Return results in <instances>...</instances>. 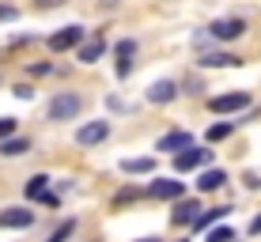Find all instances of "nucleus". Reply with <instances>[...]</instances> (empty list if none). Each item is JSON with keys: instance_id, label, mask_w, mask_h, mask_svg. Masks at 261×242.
Wrapping results in <instances>:
<instances>
[{"instance_id": "10", "label": "nucleus", "mask_w": 261, "mask_h": 242, "mask_svg": "<svg viewBox=\"0 0 261 242\" xmlns=\"http://www.w3.org/2000/svg\"><path fill=\"white\" fill-rule=\"evenodd\" d=\"M148 197H155V201H178V197H182V182H174V178H159V182H151Z\"/></svg>"}, {"instance_id": "11", "label": "nucleus", "mask_w": 261, "mask_h": 242, "mask_svg": "<svg viewBox=\"0 0 261 242\" xmlns=\"http://www.w3.org/2000/svg\"><path fill=\"white\" fill-rule=\"evenodd\" d=\"M114 53H118V76L125 79V76L133 72V57H137V42H133V38H125V42H118V49H114Z\"/></svg>"}, {"instance_id": "23", "label": "nucleus", "mask_w": 261, "mask_h": 242, "mask_svg": "<svg viewBox=\"0 0 261 242\" xmlns=\"http://www.w3.org/2000/svg\"><path fill=\"white\" fill-rule=\"evenodd\" d=\"M12 132H15V121L12 118H0V140H8Z\"/></svg>"}, {"instance_id": "8", "label": "nucleus", "mask_w": 261, "mask_h": 242, "mask_svg": "<svg viewBox=\"0 0 261 242\" xmlns=\"http://www.w3.org/2000/svg\"><path fill=\"white\" fill-rule=\"evenodd\" d=\"M208 34H212V38H220V42H235L239 34H246V23H242V19H216L208 26Z\"/></svg>"}, {"instance_id": "22", "label": "nucleus", "mask_w": 261, "mask_h": 242, "mask_svg": "<svg viewBox=\"0 0 261 242\" xmlns=\"http://www.w3.org/2000/svg\"><path fill=\"white\" fill-rule=\"evenodd\" d=\"M204 242H235V231H231V227H208Z\"/></svg>"}, {"instance_id": "2", "label": "nucleus", "mask_w": 261, "mask_h": 242, "mask_svg": "<svg viewBox=\"0 0 261 242\" xmlns=\"http://www.w3.org/2000/svg\"><path fill=\"white\" fill-rule=\"evenodd\" d=\"M204 163H212V151L208 148H182V151H174V170L178 174H186V170H197V167H204Z\"/></svg>"}, {"instance_id": "12", "label": "nucleus", "mask_w": 261, "mask_h": 242, "mask_svg": "<svg viewBox=\"0 0 261 242\" xmlns=\"http://www.w3.org/2000/svg\"><path fill=\"white\" fill-rule=\"evenodd\" d=\"M197 65H201V68H239L242 57H235V53H201Z\"/></svg>"}, {"instance_id": "3", "label": "nucleus", "mask_w": 261, "mask_h": 242, "mask_svg": "<svg viewBox=\"0 0 261 242\" xmlns=\"http://www.w3.org/2000/svg\"><path fill=\"white\" fill-rule=\"evenodd\" d=\"M250 106V91H227V95H216L208 98V110L212 114H239Z\"/></svg>"}, {"instance_id": "24", "label": "nucleus", "mask_w": 261, "mask_h": 242, "mask_svg": "<svg viewBox=\"0 0 261 242\" xmlns=\"http://www.w3.org/2000/svg\"><path fill=\"white\" fill-rule=\"evenodd\" d=\"M133 197H140V190H121L118 197H114V208H118V204H125V201H133Z\"/></svg>"}, {"instance_id": "29", "label": "nucleus", "mask_w": 261, "mask_h": 242, "mask_svg": "<svg viewBox=\"0 0 261 242\" xmlns=\"http://www.w3.org/2000/svg\"><path fill=\"white\" fill-rule=\"evenodd\" d=\"M140 242H159V238H155V235H151V238H140Z\"/></svg>"}, {"instance_id": "9", "label": "nucleus", "mask_w": 261, "mask_h": 242, "mask_svg": "<svg viewBox=\"0 0 261 242\" xmlns=\"http://www.w3.org/2000/svg\"><path fill=\"white\" fill-rule=\"evenodd\" d=\"M102 53H106V38H102V34H91L87 42H80V46H76V57L84 61V65H95Z\"/></svg>"}, {"instance_id": "6", "label": "nucleus", "mask_w": 261, "mask_h": 242, "mask_svg": "<svg viewBox=\"0 0 261 242\" xmlns=\"http://www.w3.org/2000/svg\"><path fill=\"white\" fill-rule=\"evenodd\" d=\"M174 95H178V84H174V79H155V84L144 91V98H148V102H155V106L174 102Z\"/></svg>"}, {"instance_id": "28", "label": "nucleus", "mask_w": 261, "mask_h": 242, "mask_svg": "<svg viewBox=\"0 0 261 242\" xmlns=\"http://www.w3.org/2000/svg\"><path fill=\"white\" fill-rule=\"evenodd\" d=\"M250 235H261V216H257L254 223H250Z\"/></svg>"}, {"instance_id": "27", "label": "nucleus", "mask_w": 261, "mask_h": 242, "mask_svg": "<svg viewBox=\"0 0 261 242\" xmlns=\"http://www.w3.org/2000/svg\"><path fill=\"white\" fill-rule=\"evenodd\" d=\"M246 185H250V190H261V178L257 174H246Z\"/></svg>"}, {"instance_id": "25", "label": "nucleus", "mask_w": 261, "mask_h": 242, "mask_svg": "<svg viewBox=\"0 0 261 242\" xmlns=\"http://www.w3.org/2000/svg\"><path fill=\"white\" fill-rule=\"evenodd\" d=\"M15 15H19V12H15V8H12V4H0V23H12V19H15Z\"/></svg>"}, {"instance_id": "19", "label": "nucleus", "mask_w": 261, "mask_h": 242, "mask_svg": "<svg viewBox=\"0 0 261 242\" xmlns=\"http://www.w3.org/2000/svg\"><path fill=\"white\" fill-rule=\"evenodd\" d=\"M46 193H49V178L46 174H34L31 182H27V197H31V201H42Z\"/></svg>"}, {"instance_id": "26", "label": "nucleus", "mask_w": 261, "mask_h": 242, "mask_svg": "<svg viewBox=\"0 0 261 242\" xmlns=\"http://www.w3.org/2000/svg\"><path fill=\"white\" fill-rule=\"evenodd\" d=\"M15 98H34V87H27V84H19V87H15Z\"/></svg>"}, {"instance_id": "4", "label": "nucleus", "mask_w": 261, "mask_h": 242, "mask_svg": "<svg viewBox=\"0 0 261 242\" xmlns=\"http://www.w3.org/2000/svg\"><path fill=\"white\" fill-rule=\"evenodd\" d=\"M84 38H87V31H84V26H61L57 34H49V49H53V53L76 49V46H80Z\"/></svg>"}, {"instance_id": "15", "label": "nucleus", "mask_w": 261, "mask_h": 242, "mask_svg": "<svg viewBox=\"0 0 261 242\" xmlns=\"http://www.w3.org/2000/svg\"><path fill=\"white\" fill-rule=\"evenodd\" d=\"M231 208H208V212H197V220H193V231H208V227H216L223 216H227Z\"/></svg>"}, {"instance_id": "21", "label": "nucleus", "mask_w": 261, "mask_h": 242, "mask_svg": "<svg viewBox=\"0 0 261 242\" xmlns=\"http://www.w3.org/2000/svg\"><path fill=\"white\" fill-rule=\"evenodd\" d=\"M231 132H235V121H220V125H212V129H208V140L216 144V140H227Z\"/></svg>"}, {"instance_id": "20", "label": "nucleus", "mask_w": 261, "mask_h": 242, "mask_svg": "<svg viewBox=\"0 0 261 242\" xmlns=\"http://www.w3.org/2000/svg\"><path fill=\"white\" fill-rule=\"evenodd\" d=\"M72 235H76V220H65V223H61V227H57V231H53V235L46 238V242H68Z\"/></svg>"}, {"instance_id": "5", "label": "nucleus", "mask_w": 261, "mask_h": 242, "mask_svg": "<svg viewBox=\"0 0 261 242\" xmlns=\"http://www.w3.org/2000/svg\"><path fill=\"white\" fill-rule=\"evenodd\" d=\"M110 137V121H87L76 129V144L91 148V144H102V140Z\"/></svg>"}, {"instance_id": "7", "label": "nucleus", "mask_w": 261, "mask_h": 242, "mask_svg": "<svg viewBox=\"0 0 261 242\" xmlns=\"http://www.w3.org/2000/svg\"><path fill=\"white\" fill-rule=\"evenodd\" d=\"M31 223H34L31 208H4L0 212V227H8V231H27Z\"/></svg>"}, {"instance_id": "30", "label": "nucleus", "mask_w": 261, "mask_h": 242, "mask_svg": "<svg viewBox=\"0 0 261 242\" xmlns=\"http://www.w3.org/2000/svg\"><path fill=\"white\" fill-rule=\"evenodd\" d=\"M102 4H114V0H102Z\"/></svg>"}, {"instance_id": "14", "label": "nucleus", "mask_w": 261, "mask_h": 242, "mask_svg": "<svg viewBox=\"0 0 261 242\" xmlns=\"http://www.w3.org/2000/svg\"><path fill=\"white\" fill-rule=\"evenodd\" d=\"M190 144H193V137L178 129V132H167V137L159 140V151H170V155H174V151H182V148H190Z\"/></svg>"}, {"instance_id": "16", "label": "nucleus", "mask_w": 261, "mask_h": 242, "mask_svg": "<svg viewBox=\"0 0 261 242\" xmlns=\"http://www.w3.org/2000/svg\"><path fill=\"white\" fill-rule=\"evenodd\" d=\"M223 182H227V174H223V170H204V174L197 178V190H201V193H216Z\"/></svg>"}, {"instance_id": "18", "label": "nucleus", "mask_w": 261, "mask_h": 242, "mask_svg": "<svg viewBox=\"0 0 261 242\" xmlns=\"http://www.w3.org/2000/svg\"><path fill=\"white\" fill-rule=\"evenodd\" d=\"M121 170L125 174H151L155 170V159L144 155V159H121Z\"/></svg>"}, {"instance_id": "1", "label": "nucleus", "mask_w": 261, "mask_h": 242, "mask_svg": "<svg viewBox=\"0 0 261 242\" xmlns=\"http://www.w3.org/2000/svg\"><path fill=\"white\" fill-rule=\"evenodd\" d=\"M80 110H84V98H80L76 91H61V95H53L46 114H49V121H72Z\"/></svg>"}, {"instance_id": "17", "label": "nucleus", "mask_w": 261, "mask_h": 242, "mask_svg": "<svg viewBox=\"0 0 261 242\" xmlns=\"http://www.w3.org/2000/svg\"><path fill=\"white\" fill-rule=\"evenodd\" d=\"M31 151V140L27 137H8V140H0V155H27Z\"/></svg>"}, {"instance_id": "13", "label": "nucleus", "mask_w": 261, "mask_h": 242, "mask_svg": "<svg viewBox=\"0 0 261 242\" xmlns=\"http://www.w3.org/2000/svg\"><path fill=\"white\" fill-rule=\"evenodd\" d=\"M197 212H201V204H197V201H182V197H178L174 212H170V223H193Z\"/></svg>"}]
</instances>
